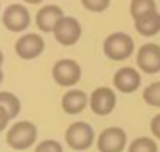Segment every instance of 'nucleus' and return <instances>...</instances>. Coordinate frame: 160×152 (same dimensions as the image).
I'll return each mask as SVG.
<instances>
[{
	"instance_id": "obj_3",
	"label": "nucleus",
	"mask_w": 160,
	"mask_h": 152,
	"mask_svg": "<svg viewBox=\"0 0 160 152\" xmlns=\"http://www.w3.org/2000/svg\"><path fill=\"white\" fill-rule=\"evenodd\" d=\"M64 139H66V145L73 150H87L94 143V130L91 124L79 120L68 126Z\"/></svg>"
},
{
	"instance_id": "obj_2",
	"label": "nucleus",
	"mask_w": 160,
	"mask_h": 152,
	"mask_svg": "<svg viewBox=\"0 0 160 152\" xmlns=\"http://www.w3.org/2000/svg\"><path fill=\"white\" fill-rule=\"evenodd\" d=\"M36 137H38V130L32 122H17L13 124L10 130H8V135H6V141L12 148L15 150H27L28 146H32L36 143Z\"/></svg>"
},
{
	"instance_id": "obj_7",
	"label": "nucleus",
	"mask_w": 160,
	"mask_h": 152,
	"mask_svg": "<svg viewBox=\"0 0 160 152\" xmlns=\"http://www.w3.org/2000/svg\"><path fill=\"white\" fill-rule=\"evenodd\" d=\"M53 34H55V40L60 45L70 47V45L77 43V40L81 38V25H79V21L73 19V17H62L57 23Z\"/></svg>"
},
{
	"instance_id": "obj_22",
	"label": "nucleus",
	"mask_w": 160,
	"mask_h": 152,
	"mask_svg": "<svg viewBox=\"0 0 160 152\" xmlns=\"http://www.w3.org/2000/svg\"><path fill=\"white\" fill-rule=\"evenodd\" d=\"M12 120V116L8 115V111L2 107V105H0V131H2V130H6V126H8V122Z\"/></svg>"
},
{
	"instance_id": "obj_14",
	"label": "nucleus",
	"mask_w": 160,
	"mask_h": 152,
	"mask_svg": "<svg viewBox=\"0 0 160 152\" xmlns=\"http://www.w3.org/2000/svg\"><path fill=\"white\" fill-rule=\"evenodd\" d=\"M134 26L138 30V34L145 36V38H151V36H156L160 32V13L158 12H151L139 19L134 21Z\"/></svg>"
},
{
	"instance_id": "obj_11",
	"label": "nucleus",
	"mask_w": 160,
	"mask_h": 152,
	"mask_svg": "<svg viewBox=\"0 0 160 152\" xmlns=\"http://www.w3.org/2000/svg\"><path fill=\"white\" fill-rule=\"evenodd\" d=\"M43 47H45L43 38L38 34H25L15 41V53L25 60H32V58L40 56Z\"/></svg>"
},
{
	"instance_id": "obj_23",
	"label": "nucleus",
	"mask_w": 160,
	"mask_h": 152,
	"mask_svg": "<svg viewBox=\"0 0 160 152\" xmlns=\"http://www.w3.org/2000/svg\"><path fill=\"white\" fill-rule=\"evenodd\" d=\"M25 2H27V4H40L42 0H25Z\"/></svg>"
},
{
	"instance_id": "obj_20",
	"label": "nucleus",
	"mask_w": 160,
	"mask_h": 152,
	"mask_svg": "<svg viewBox=\"0 0 160 152\" xmlns=\"http://www.w3.org/2000/svg\"><path fill=\"white\" fill-rule=\"evenodd\" d=\"M34 152H62V145L58 141L47 139V141H42L40 145H36Z\"/></svg>"
},
{
	"instance_id": "obj_1",
	"label": "nucleus",
	"mask_w": 160,
	"mask_h": 152,
	"mask_svg": "<svg viewBox=\"0 0 160 152\" xmlns=\"http://www.w3.org/2000/svg\"><path fill=\"white\" fill-rule=\"evenodd\" d=\"M134 40L124 32H113L104 40V55L111 60H126L134 55Z\"/></svg>"
},
{
	"instance_id": "obj_24",
	"label": "nucleus",
	"mask_w": 160,
	"mask_h": 152,
	"mask_svg": "<svg viewBox=\"0 0 160 152\" xmlns=\"http://www.w3.org/2000/svg\"><path fill=\"white\" fill-rule=\"evenodd\" d=\"M2 62H4V55H2V51H0V66H2Z\"/></svg>"
},
{
	"instance_id": "obj_19",
	"label": "nucleus",
	"mask_w": 160,
	"mask_h": 152,
	"mask_svg": "<svg viewBox=\"0 0 160 152\" xmlns=\"http://www.w3.org/2000/svg\"><path fill=\"white\" fill-rule=\"evenodd\" d=\"M109 2L111 0H81V4L89 10V12H94V13H102L109 8Z\"/></svg>"
},
{
	"instance_id": "obj_17",
	"label": "nucleus",
	"mask_w": 160,
	"mask_h": 152,
	"mask_svg": "<svg viewBox=\"0 0 160 152\" xmlns=\"http://www.w3.org/2000/svg\"><path fill=\"white\" fill-rule=\"evenodd\" d=\"M0 105L8 111V115L12 118H15L19 115V111H21V103H19L17 96L12 94V92H0Z\"/></svg>"
},
{
	"instance_id": "obj_25",
	"label": "nucleus",
	"mask_w": 160,
	"mask_h": 152,
	"mask_svg": "<svg viewBox=\"0 0 160 152\" xmlns=\"http://www.w3.org/2000/svg\"><path fill=\"white\" fill-rule=\"evenodd\" d=\"M2 79H4V73H2V71H0V83H2Z\"/></svg>"
},
{
	"instance_id": "obj_8",
	"label": "nucleus",
	"mask_w": 160,
	"mask_h": 152,
	"mask_svg": "<svg viewBox=\"0 0 160 152\" xmlns=\"http://www.w3.org/2000/svg\"><path fill=\"white\" fill-rule=\"evenodd\" d=\"M89 105H91V109H92L94 115L106 116V115H109V113L115 109V105H117V96H115V92H113L109 87H98V88L91 94Z\"/></svg>"
},
{
	"instance_id": "obj_6",
	"label": "nucleus",
	"mask_w": 160,
	"mask_h": 152,
	"mask_svg": "<svg viewBox=\"0 0 160 152\" xmlns=\"http://www.w3.org/2000/svg\"><path fill=\"white\" fill-rule=\"evenodd\" d=\"M136 64L145 73H158L160 71V45L158 43H145L138 49Z\"/></svg>"
},
{
	"instance_id": "obj_18",
	"label": "nucleus",
	"mask_w": 160,
	"mask_h": 152,
	"mask_svg": "<svg viewBox=\"0 0 160 152\" xmlns=\"http://www.w3.org/2000/svg\"><path fill=\"white\" fill-rule=\"evenodd\" d=\"M143 100L147 105L151 107H160V81L151 83L145 90H143Z\"/></svg>"
},
{
	"instance_id": "obj_12",
	"label": "nucleus",
	"mask_w": 160,
	"mask_h": 152,
	"mask_svg": "<svg viewBox=\"0 0 160 152\" xmlns=\"http://www.w3.org/2000/svg\"><path fill=\"white\" fill-rule=\"evenodd\" d=\"M62 17H64L62 10H60L58 6L49 4V6H43V8L36 13V25H38V28H40L42 32H53L55 26H57V23H58Z\"/></svg>"
},
{
	"instance_id": "obj_9",
	"label": "nucleus",
	"mask_w": 160,
	"mask_h": 152,
	"mask_svg": "<svg viewBox=\"0 0 160 152\" xmlns=\"http://www.w3.org/2000/svg\"><path fill=\"white\" fill-rule=\"evenodd\" d=\"M2 23L10 32H23L30 25V13L21 4H12L4 10Z\"/></svg>"
},
{
	"instance_id": "obj_16",
	"label": "nucleus",
	"mask_w": 160,
	"mask_h": 152,
	"mask_svg": "<svg viewBox=\"0 0 160 152\" xmlns=\"http://www.w3.org/2000/svg\"><path fill=\"white\" fill-rule=\"evenodd\" d=\"M128 152H158V145L152 137H138L128 145Z\"/></svg>"
},
{
	"instance_id": "obj_4",
	"label": "nucleus",
	"mask_w": 160,
	"mask_h": 152,
	"mask_svg": "<svg viewBox=\"0 0 160 152\" xmlns=\"http://www.w3.org/2000/svg\"><path fill=\"white\" fill-rule=\"evenodd\" d=\"M53 79L60 87H73L81 79V68L72 58H62L53 66Z\"/></svg>"
},
{
	"instance_id": "obj_10",
	"label": "nucleus",
	"mask_w": 160,
	"mask_h": 152,
	"mask_svg": "<svg viewBox=\"0 0 160 152\" xmlns=\"http://www.w3.org/2000/svg\"><path fill=\"white\" fill-rule=\"evenodd\" d=\"M113 85L122 94H132L141 85V75L136 68H121L113 75Z\"/></svg>"
},
{
	"instance_id": "obj_15",
	"label": "nucleus",
	"mask_w": 160,
	"mask_h": 152,
	"mask_svg": "<svg viewBox=\"0 0 160 152\" xmlns=\"http://www.w3.org/2000/svg\"><path fill=\"white\" fill-rule=\"evenodd\" d=\"M151 12H156V2L154 0H132L130 2V15L136 19L151 13Z\"/></svg>"
},
{
	"instance_id": "obj_21",
	"label": "nucleus",
	"mask_w": 160,
	"mask_h": 152,
	"mask_svg": "<svg viewBox=\"0 0 160 152\" xmlns=\"http://www.w3.org/2000/svg\"><path fill=\"white\" fill-rule=\"evenodd\" d=\"M149 128H151V133H152V137L160 141V113H158V115H154V116L151 118V124H149Z\"/></svg>"
},
{
	"instance_id": "obj_13",
	"label": "nucleus",
	"mask_w": 160,
	"mask_h": 152,
	"mask_svg": "<svg viewBox=\"0 0 160 152\" xmlns=\"http://www.w3.org/2000/svg\"><path fill=\"white\" fill-rule=\"evenodd\" d=\"M87 103H89V96L77 88H72L62 96V109L68 115H79L87 107Z\"/></svg>"
},
{
	"instance_id": "obj_5",
	"label": "nucleus",
	"mask_w": 160,
	"mask_h": 152,
	"mask_svg": "<svg viewBox=\"0 0 160 152\" xmlns=\"http://www.w3.org/2000/svg\"><path fill=\"white\" fill-rule=\"evenodd\" d=\"M126 145H128L126 131L122 128H117V126L104 130L96 141V146L100 152H122L126 148Z\"/></svg>"
}]
</instances>
